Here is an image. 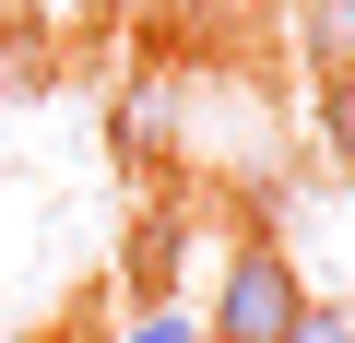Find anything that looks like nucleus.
I'll list each match as a JSON object with an SVG mask.
<instances>
[{
    "label": "nucleus",
    "instance_id": "obj_3",
    "mask_svg": "<svg viewBox=\"0 0 355 343\" xmlns=\"http://www.w3.org/2000/svg\"><path fill=\"white\" fill-rule=\"evenodd\" d=\"M320 154H331V166H355V48H343V60H320Z\"/></svg>",
    "mask_w": 355,
    "mask_h": 343
},
{
    "label": "nucleus",
    "instance_id": "obj_4",
    "mask_svg": "<svg viewBox=\"0 0 355 343\" xmlns=\"http://www.w3.org/2000/svg\"><path fill=\"white\" fill-rule=\"evenodd\" d=\"M284 343H355V308H320V296H308V308H296V331H284Z\"/></svg>",
    "mask_w": 355,
    "mask_h": 343
},
{
    "label": "nucleus",
    "instance_id": "obj_2",
    "mask_svg": "<svg viewBox=\"0 0 355 343\" xmlns=\"http://www.w3.org/2000/svg\"><path fill=\"white\" fill-rule=\"evenodd\" d=\"M178 237H190V213H142V237H130V296H142V308H166V284H178Z\"/></svg>",
    "mask_w": 355,
    "mask_h": 343
},
{
    "label": "nucleus",
    "instance_id": "obj_1",
    "mask_svg": "<svg viewBox=\"0 0 355 343\" xmlns=\"http://www.w3.org/2000/svg\"><path fill=\"white\" fill-rule=\"evenodd\" d=\"M296 308H308L296 249H284L272 225H237V249H225V284H214L202 331H214V343H284V331H296Z\"/></svg>",
    "mask_w": 355,
    "mask_h": 343
},
{
    "label": "nucleus",
    "instance_id": "obj_6",
    "mask_svg": "<svg viewBox=\"0 0 355 343\" xmlns=\"http://www.w3.org/2000/svg\"><path fill=\"white\" fill-rule=\"evenodd\" d=\"M261 12H284V24H308V12H320V0H261Z\"/></svg>",
    "mask_w": 355,
    "mask_h": 343
},
{
    "label": "nucleus",
    "instance_id": "obj_5",
    "mask_svg": "<svg viewBox=\"0 0 355 343\" xmlns=\"http://www.w3.org/2000/svg\"><path fill=\"white\" fill-rule=\"evenodd\" d=\"M119 343H190V308H142V319H130Z\"/></svg>",
    "mask_w": 355,
    "mask_h": 343
}]
</instances>
